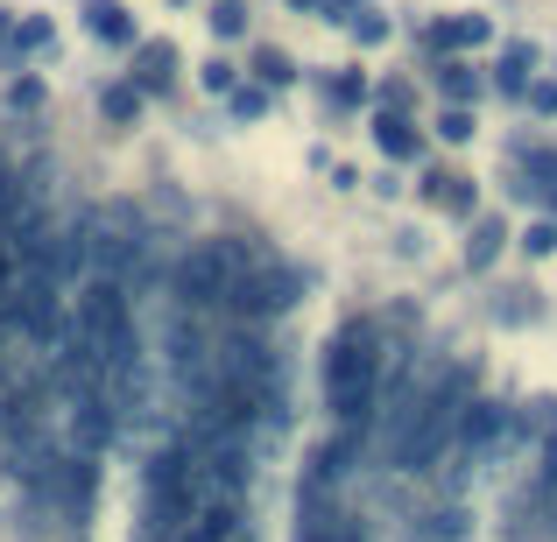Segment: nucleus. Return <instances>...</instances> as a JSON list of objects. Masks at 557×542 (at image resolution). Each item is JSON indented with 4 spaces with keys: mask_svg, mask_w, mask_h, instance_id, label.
<instances>
[{
    "mask_svg": "<svg viewBox=\"0 0 557 542\" xmlns=\"http://www.w3.org/2000/svg\"><path fill=\"white\" fill-rule=\"evenodd\" d=\"M14 36V22H8V8H0V42H8Z\"/></svg>",
    "mask_w": 557,
    "mask_h": 542,
    "instance_id": "a878e982",
    "label": "nucleus"
},
{
    "mask_svg": "<svg viewBox=\"0 0 557 542\" xmlns=\"http://www.w3.org/2000/svg\"><path fill=\"white\" fill-rule=\"evenodd\" d=\"M522 92H530V106H536V113H557V85H550V78H536V85H522Z\"/></svg>",
    "mask_w": 557,
    "mask_h": 542,
    "instance_id": "412c9836",
    "label": "nucleus"
},
{
    "mask_svg": "<svg viewBox=\"0 0 557 542\" xmlns=\"http://www.w3.org/2000/svg\"><path fill=\"white\" fill-rule=\"evenodd\" d=\"M212 28H219V36H240V28H247V8H240V0H226V8H212Z\"/></svg>",
    "mask_w": 557,
    "mask_h": 542,
    "instance_id": "a211bd4d",
    "label": "nucleus"
},
{
    "mask_svg": "<svg viewBox=\"0 0 557 542\" xmlns=\"http://www.w3.org/2000/svg\"><path fill=\"white\" fill-rule=\"evenodd\" d=\"M170 71H177V50L170 42H141L135 50V92H163Z\"/></svg>",
    "mask_w": 557,
    "mask_h": 542,
    "instance_id": "0eeeda50",
    "label": "nucleus"
},
{
    "mask_svg": "<svg viewBox=\"0 0 557 542\" xmlns=\"http://www.w3.org/2000/svg\"><path fill=\"white\" fill-rule=\"evenodd\" d=\"M360 92H368V85H360L354 71H339V78H332V99H346V106H360Z\"/></svg>",
    "mask_w": 557,
    "mask_h": 542,
    "instance_id": "4be33fe9",
    "label": "nucleus"
},
{
    "mask_svg": "<svg viewBox=\"0 0 557 542\" xmlns=\"http://www.w3.org/2000/svg\"><path fill=\"white\" fill-rule=\"evenodd\" d=\"M530 64H536L530 42H508L502 50V92H522V85H530Z\"/></svg>",
    "mask_w": 557,
    "mask_h": 542,
    "instance_id": "4468645a",
    "label": "nucleus"
},
{
    "mask_svg": "<svg viewBox=\"0 0 557 542\" xmlns=\"http://www.w3.org/2000/svg\"><path fill=\"white\" fill-rule=\"evenodd\" d=\"M297 542H360V529L339 515V507H325L311 493V507H304V529H297Z\"/></svg>",
    "mask_w": 557,
    "mask_h": 542,
    "instance_id": "423d86ee",
    "label": "nucleus"
},
{
    "mask_svg": "<svg viewBox=\"0 0 557 542\" xmlns=\"http://www.w3.org/2000/svg\"><path fill=\"white\" fill-rule=\"evenodd\" d=\"M445 92H451V99H459V106H466V99L480 92V78H473V71H466V64H445Z\"/></svg>",
    "mask_w": 557,
    "mask_h": 542,
    "instance_id": "f3484780",
    "label": "nucleus"
},
{
    "mask_svg": "<svg viewBox=\"0 0 557 542\" xmlns=\"http://www.w3.org/2000/svg\"><path fill=\"white\" fill-rule=\"evenodd\" d=\"M99 106H107V121H135V106H141L135 78H127V85H107V99H99Z\"/></svg>",
    "mask_w": 557,
    "mask_h": 542,
    "instance_id": "2eb2a0df",
    "label": "nucleus"
},
{
    "mask_svg": "<svg viewBox=\"0 0 557 542\" xmlns=\"http://www.w3.org/2000/svg\"><path fill=\"white\" fill-rule=\"evenodd\" d=\"M374 141H381V155H388V163H409V155L423 149V141H417V127H409V121H395L388 106H381V121H374Z\"/></svg>",
    "mask_w": 557,
    "mask_h": 542,
    "instance_id": "9b49d317",
    "label": "nucleus"
},
{
    "mask_svg": "<svg viewBox=\"0 0 557 542\" xmlns=\"http://www.w3.org/2000/svg\"><path fill=\"white\" fill-rule=\"evenodd\" d=\"M381 366L388 360H381V325L374 317H354V325L325 345V402H332V416H339L346 430H360V423L374 416Z\"/></svg>",
    "mask_w": 557,
    "mask_h": 542,
    "instance_id": "f257e3e1",
    "label": "nucleus"
},
{
    "mask_svg": "<svg viewBox=\"0 0 557 542\" xmlns=\"http://www.w3.org/2000/svg\"><path fill=\"white\" fill-rule=\"evenodd\" d=\"M261 106H269V99H261V92H233V113H240V121H255Z\"/></svg>",
    "mask_w": 557,
    "mask_h": 542,
    "instance_id": "393cba45",
    "label": "nucleus"
},
{
    "mask_svg": "<svg viewBox=\"0 0 557 542\" xmlns=\"http://www.w3.org/2000/svg\"><path fill=\"white\" fill-rule=\"evenodd\" d=\"M205 92H233V64H219V56H212V64H205Z\"/></svg>",
    "mask_w": 557,
    "mask_h": 542,
    "instance_id": "b1692460",
    "label": "nucleus"
},
{
    "mask_svg": "<svg viewBox=\"0 0 557 542\" xmlns=\"http://www.w3.org/2000/svg\"><path fill=\"white\" fill-rule=\"evenodd\" d=\"M487 42V22L480 14H451V22H431V50H473Z\"/></svg>",
    "mask_w": 557,
    "mask_h": 542,
    "instance_id": "9d476101",
    "label": "nucleus"
},
{
    "mask_svg": "<svg viewBox=\"0 0 557 542\" xmlns=\"http://www.w3.org/2000/svg\"><path fill=\"white\" fill-rule=\"evenodd\" d=\"M445 141H473V113H466V106L445 113Z\"/></svg>",
    "mask_w": 557,
    "mask_h": 542,
    "instance_id": "6ab92c4d",
    "label": "nucleus"
},
{
    "mask_svg": "<svg viewBox=\"0 0 557 542\" xmlns=\"http://www.w3.org/2000/svg\"><path fill=\"white\" fill-rule=\"evenodd\" d=\"M226 303L240 317H275V311L297 303V275H289V268H240L233 289H226Z\"/></svg>",
    "mask_w": 557,
    "mask_h": 542,
    "instance_id": "39448f33",
    "label": "nucleus"
},
{
    "mask_svg": "<svg viewBox=\"0 0 557 542\" xmlns=\"http://www.w3.org/2000/svg\"><path fill=\"white\" fill-rule=\"evenodd\" d=\"M85 28H92L99 42H135V14H127L121 0H92V8H85Z\"/></svg>",
    "mask_w": 557,
    "mask_h": 542,
    "instance_id": "6e6552de",
    "label": "nucleus"
},
{
    "mask_svg": "<svg viewBox=\"0 0 557 542\" xmlns=\"http://www.w3.org/2000/svg\"><path fill=\"white\" fill-rule=\"evenodd\" d=\"M78 345L99 360L107 380H121V388L135 380V317H127L121 282H107V275L78 297Z\"/></svg>",
    "mask_w": 557,
    "mask_h": 542,
    "instance_id": "f03ea898",
    "label": "nucleus"
},
{
    "mask_svg": "<svg viewBox=\"0 0 557 542\" xmlns=\"http://www.w3.org/2000/svg\"><path fill=\"white\" fill-rule=\"evenodd\" d=\"M522 169L536 177L530 190H536V198H544L550 212H557V155H550V149H522Z\"/></svg>",
    "mask_w": 557,
    "mask_h": 542,
    "instance_id": "f8f14e48",
    "label": "nucleus"
},
{
    "mask_svg": "<svg viewBox=\"0 0 557 542\" xmlns=\"http://www.w3.org/2000/svg\"><path fill=\"white\" fill-rule=\"evenodd\" d=\"M502 240H508L502 218H480V226H473V247H466V261H473V268H487V261L502 254Z\"/></svg>",
    "mask_w": 557,
    "mask_h": 542,
    "instance_id": "ddd939ff",
    "label": "nucleus"
},
{
    "mask_svg": "<svg viewBox=\"0 0 557 542\" xmlns=\"http://www.w3.org/2000/svg\"><path fill=\"white\" fill-rule=\"evenodd\" d=\"M233 275H240V254H233L226 240H219V247H190V254L177 261V297H184V311H219V303H226V289H233Z\"/></svg>",
    "mask_w": 557,
    "mask_h": 542,
    "instance_id": "7ed1b4c3",
    "label": "nucleus"
},
{
    "mask_svg": "<svg viewBox=\"0 0 557 542\" xmlns=\"http://www.w3.org/2000/svg\"><path fill=\"white\" fill-rule=\"evenodd\" d=\"M255 78H261V85H289V56H283V50H261V56H255Z\"/></svg>",
    "mask_w": 557,
    "mask_h": 542,
    "instance_id": "dca6fc26",
    "label": "nucleus"
},
{
    "mask_svg": "<svg viewBox=\"0 0 557 542\" xmlns=\"http://www.w3.org/2000/svg\"><path fill=\"white\" fill-rule=\"evenodd\" d=\"M423 198H431L437 204V212H473V177H459V169H437V177L431 184H423Z\"/></svg>",
    "mask_w": 557,
    "mask_h": 542,
    "instance_id": "1a4fd4ad",
    "label": "nucleus"
},
{
    "mask_svg": "<svg viewBox=\"0 0 557 542\" xmlns=\"http://www.w3.org/2000/svg\"><path fill=\"white\" fill-rule=\"evenodd\" d=\"M36 487H42L50 507L85 515V507H92V458H85V451H50V458L36 465Z\"/></svg>",
    "mask_w": 557,
    "mask_h": 542,
    "instance_id": "20e7f679",
    "label": "nucleus"
},
{
    "mask_svg": "<svg viewBox=\"0 0 557 542\" xmlns=\"http://www.w3.org/2000/svg\"><path fill=\"white\" fill-rule=\"evenodd\" d=\"M14 42H22V50H42V42H50V22H22V28H14Z\"/></svg>",
    "mask_w": 557,
    "mask_h": 542,
    "instance_id": "5701e85b",
    "label": "nucleus"
},
{
    "mask_svg": "<svg viewBox=\"0 0 557 542\" xmlns=\"http://www.w3.org/2000/svg\"><path fill=\"white\" fill-rule=\"evenodd\" d=\"M522 247H530V254H550V247H557V226H550V218H544V226H530V232H522Z\"/></svg>",
    "mask_w": 557,
    "mask_h": 542,
    "instance_id": "aec40b11",
    "label": "nucleus"
}]
</instances>
